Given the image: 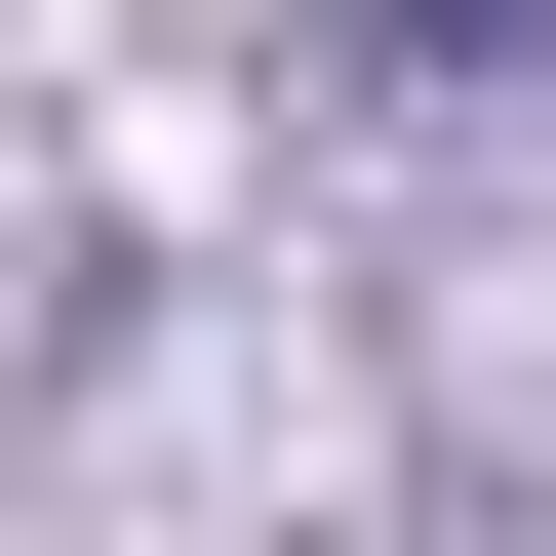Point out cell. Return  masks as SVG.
<instances>
[{
    "label": "cell",
    "mask_w": 556,
    "mask_h": 556,
    "mask_svg": "<svg viewBox=\"0 0 556 556\" xmlns=\"http://www.w3.org/2000/svg\"><path fill=\"white\" fill-rule=\"evenodd\" d=\"M358 40H397V80H556V0H358Z\"/></svg>",
    "instance_id": "obj_1"
}]
</instances>
